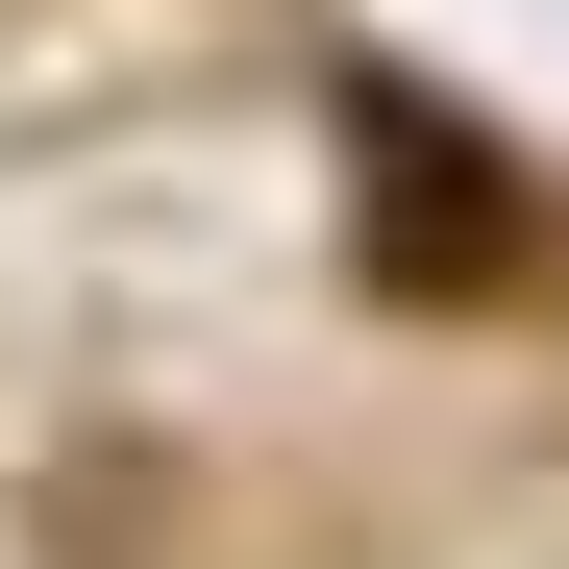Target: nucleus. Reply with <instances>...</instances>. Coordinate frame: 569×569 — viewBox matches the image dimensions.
Listing matches in <instances>:
<instances>
[{"mask_svg": "<svg viewBox=\"0 0 569 569\" xmlns=\"http://www.w3.org/2000/svg\"><path fill=\"white\" fill-rule=\"evenodd\" d=\"M496 248H520V199H496L421 100H371V272H397V298H470Z\"/></svg>", "mask_w": 569, "mask_h": 569, "instance_id": "f257e3e1", "label": "nucleus"}]
</instances>
